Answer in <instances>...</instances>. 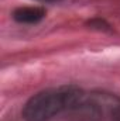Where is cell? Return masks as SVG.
Masks as SVG:
<instances>
[{
	"instance_id": "6da1fadb",
	"label": "cell",
	"mask_w": 120,
	"mask_h": 121,
	"mask_svg": "<svg viewBox=\"0 0 120 121\" xmlns=\"http://www.w3.org/2000/svg\"><path fill=\"white\" fill-rule=\"evenodd\" d=\"M82 101L83 94L76 87L41 91L27 101L23 108V118L26 121H48L64 110L79 107Z\"/></svg>"
},
{
	"instance_id": "3957f363",
	"label": "cell",
	"mask_w": 120,
	"mask_h": 121,
	"mask_svg": "<svg viewBox=\"0 0 120 121\" xmlns=\"http://www.w3.org/2000/svg\"><path fill=\"white\" fill-rule=\"evenodd\" d=\"M96 106L106 110L112 121H120V99L109 94H102L96 97Z\"/></svg>"
},
{
	"instance_id": "277c9868",
	"label": "cell",
	"mask_w": 120,
	"mask_h": 121,
	"mask_svg": "<svg viewBox=\"0 0 120 121\" xmlns=\"http://www.w3.org/2000/svg\"><path fill=\"white\" fill-rule=\"evenodd\" d=\"M37 1H45V3H51V1H58V0H37Z\"/></svg>"
},
{
	"instance_id": "7a4b0ae2",
	"label": "cell",
	"mask_w": 120,
	"mask_h": 121,
	"mask_svg": "<svg viewBox=\"0 0 120 121\" xmlns=\"http://www.w3.org/2000/svg\"><path fill=\"white\" fill-rule=\"evenodd\" d=\"M45 16L41 7H20L13 13V18L21 24H35L41 21Z\"/></svg>"
}]
</instances>
